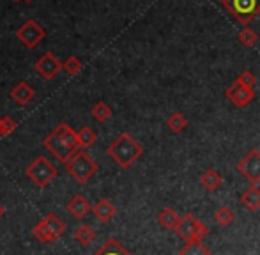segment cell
Here are the masks:
<instances>
[{
  "label": "cell",
  "instance_id": "24",
  "mask_svg": "<svg viewBox=\"0 0 260 255\" xmlns=\"http://www.w3.org/2000/svg\"><path fill=\"white\" fill-rule=\"evenodd\" d=\"M234 220H236V214H234V211L230 207L221 206L214 211V221L218 225H221V227H229Z\"/></svg>",
  "mask_w": 260,
  "mask_h": 255
},
{
  "label": "cell",
  "instance_id": "16",
  "mask_svg": "<svg viewBox=\"0 0 260 255\" xmlns=\"http://www.w3.org/2000/svg\"><path fill=\"white\" fill-rule=\"evenodd\" d=\"M241 204L250 211H258L260 209V188L257 184H251L250 188H246L241 193Z\"/></svg>",
  "mask_w": 260,
  "mask_h": 255
},
{
  "label": "cell",
  "instance_id": "4",
  "mask_svg": "<svg viewBox=\"0 0 260 255\" xmlns=\"http://www.w3.org/2000/svg\"><path fill=\"white\" fill-rule=\"evenodd\" d=\"M66 232V224L55 213H50L32 229V238L39 243H53Z\"/></svg>",
  "mask_w": 260,
  "mask_h": 255
},
{
  "label": "cell",
  "instance_id": "18",
  "mask_svg": "<svg viewBox=\"0 0 260 255\" xmlns=\"http://www.w3.org/2000/svg\"><path fill=\"white\" fill-rule=\"evenodd\" d=\"M76 140H78V147L85 149V151H87V149L92 147V145L96 144L98 135H96V131H94L92 128L83 126L82 130L76 131Z\"/></svg>",
  "mask_w": 260,
  "mask_h": 255
},
{
  "label": "cell",
  "instance_id": "31",
  "mask_svg": "<svg viewBox=\"0 0 260 255\" xmlns=\"http://www.w3.org/2000/svg\"><path fill=\"white\" fill-rule=\"evenodd\" d=\"M14 2H23V0H14Z\"/></svg>",
  "mask_w": 260,
  "mask_h": 255
},
{
  "label": "cell",
  "instance_id": "28",
  "mask_svg": "<svg viewBox=\"0 0 260 255\" xmlns=\"http://www.w3.org/2000/svg\"><path fill=\"white\" fill-rule=\"evenodd\" d=\"M14 130H16V121H14L13 117H9V115H2V135L4 137L11 135Z\"/></svg>",
  "mask_w": 260,
  "mask_h": 255
},
{
  "label": "cell",
  "instance_id": "10",
  "mask_svg": "<svg viewBox=\"0 0 260 255\" xmlns=\"http://www.w3.org/2000/svg\"><path fill=\"white\" fill-rule=\"evenodd\" d=\"M34 69L38 71V75L43 76L45 80H53L64 68H62V62L53 55L52 52H46L36 60Z\"/></svg>",
  "mask_w": 260,
  "mask_h": 255
},
{
  "label": "cell",
  "instance_id": "26",
  "mask_svg": "<svg viewBox=\"0 0 260 255\" xmlns=\"http://www.w3.org/2000/svg\"><path fill=\"white\" fill-rule=\"evenodd\" d=\"M62 68H64L66 73H69L71 76H75V75H78V73L82 71L83 64H82V60H80L78 57L71 55V57H68V59H66V62H62Z\"/></svg>",
  "mask_w": 260,
  "mask_h": 255
},
{
  "label": "cell",
  "instance_id": "17",
  "mask_svg": "<svg viewBox=\"0 0 260 255\" xmlns=\"http://www.w3.org/2000/svg\"><path fill=\"white\" fill-rule=\"evenodd\" d=\"M200 184L206 188L207 192H216L223 184V176L214 169H207L206 172L200 176Z\"/></svg>",
  "mask_w": 260,
  "mask_h": 255
},
{
  "label": "cell",
  "instance_id": "30",
  "mask_svg": "<svg viewBox=\"0 0 260 255\" xmlns=\"http://www.w3.org/2000/svg\"><path fill=\"white\" fill-rule=\"evenodd\" d=\"M0 138H4V135H2V117H0Z\"/></svg>",
  "mask_w": 260,
  "mask_h": 255
},
{
  "label": "cell",
  "instance_id": "20",
  "mask_svg": "<svg viewBox=\"0 0 260 255\" xmlns=\"http://www.w3.org/2000/svg\"><path fill=\"white\" fill-rule=\"evenodd\" d=\"M167 128L172 131V133L179 135L188 128V117H186L182 112H174V114L168 115L167 119Z\"/></svg>",
  "mask_w": 260,
  "mask_h": 255
},
{
  "label": "cell",
  "instance_id": "5",
  "mask_svg": "<svg viewBox=\"0 0 260 255\" xmlns=\"http://www.w3.org/2000/svg\"><path fill=\"white\" fill-rule=\"evenodd\" d=\"M25 174H27V177L36 186L43 190V188L48 186L55 177L58 176V169L46 158V156H38V158L27 167Z\"/></svg>",
  "mask_w": 260,
  "mask_h": 255
},
{
  "label": "cell",
  "instance_id": "23",
  "mask_svg": "<svg viewBox=\"0 0 260 255\" xmlns=\"http://www.w3.org/2000/svg\"><path fill=\"white\" fill-rule=\"evenodd\" d=\"M237 41H239L244 48H253V46L257 45V41H258V34L253 30V28L243 27L239 34H237Z\"/></svg>",
  "mask_w": 260,
  "mask_h": 255
},
{
  "label": "cell",
  "instance_id": "22",
  "mask_svg": "<svg viewBox=\"0 0 260 255\" xmlns=\"http://www.w3.org/2000/svg\"><path fill=\"white\" fill-rule=\"evenodd\" d=\"M90 114H92V117L96 119L98 122H106L110 117H112L113 110L106 101H98V103L92 107V110H90Z\"/></svg>",
  "mask_w": 260,
  "mask_h": 255
},
{
  "label": "cell",
  "instance_id": "1",
  "mask_svg": "<svg viewBox=\"0 0 260 255\" xmlns=\"http://www.w3.org/2000/svg\"><path fill=\"white\" fill-rule=\"evenodd\" d=\"M43 145L48 152H52L58 162L66 163L76 151H78V140H76V131L69 124L60 122L57 128L43 140Z\"/></svg>",
  "mask_w": 260,
  "mask_h": 255
},
{
  "label": "cell",
  "instance_id": "2",
  "mask_svg": "<svg viewBox=\"0 0 260 255\" xmlns=\"http://www.w3.org/2000/svg\"><path fill=\"white\" fill-rule=\"evenodd\" d=\"M106 154L120 167L127 170L142 158L144 154V145L129 133H120L112 144L106 147Z\"/></svg>",
  "mask_w": 260,
  "mask_h": 255
},
{
  "label": "cell",
  "instance_id": "21",
  "mask_svg": "<svg viewBox=\"0 0 260 255\" xmlns=\"http://www.w3.org/2000/svg\"><path fill=\"white\" fill-rule=\"evenodd\" d=\"M96 239V232L90 225L87 224H82L80 227H76L75 231V241H78V245L82 246H89L90 243Z\"/></svg>",
  "mask_w": 260,
  "mask_h": 255
},
{
  "label": "cell",
  "instance_id": "27",
  "mask_svg": "<svg viewBox=\"0 0 260 255\" xmlns=\"http://www.w3.org/2000/svg\"><path fill=\"white\" fill-rule=\"evenodd\" d=\"M236 80L239 83H243V85L251 87V89H255V85H257V76H255V73L251 71V69H244V71H241Z\"/></svg>",
  "mask_w": 260,
  "mask_h": 255
},
{
  "label": "cell",
  "instance_id": "12",
  "mask_svg": "<svg viewBox=\"0 0 260 255\" xmlns=\"http://www.w3.org/2000/svg\"><path fill=\"white\" fill-rule=\"evenodd\" d=\"M92 214L96 220L101 221V224H108V221H112L113 218H115L117 207L110 199H100L92 206Z\"/></svg>",
  "mask_w": 260,
  "mask_h": 255
},
{
  "label": "cell",
  "instance_id": "6",
  "mask_svg": "<svg viewBox=\"0 0 260 255\" xmlns=\"http://www.w3.org/2000/svg\"><path fill=\"white\" fill-rule=\"evenodd\" d=\"M221 6L243 27H248L260 14V0H221Z\"/></svg>",
  "mask_w": 260,
  "mask_h": 255
},
{
  "label": "cell",
  "instance_id": "14",
  "mask_svg": "<svg viewBox=\"0 0 260 255\" xmlns=\"http://www.w3.org/2000/svg\"><path fill=\"white\" fill-rule=\"evenodd\" d=\"M11 98L16 101V105L25 107V105H28L36 98V90L32 89L30 83L20 82V83H16V85H14L13 90H11Z\"/></svg>",
  "mask_w": 260,
  "mask_h": 255
},
{
  "label": "cell",
  "instance_id": "15",
  "mask_svg": "<svg viewBox=\"0 0 260 255\" xmlns=\"http://www.w3.org/2000/svg\"><path fill=\"white\" fill-rule=\"evenodd\" d=\"M181 218H182V214H179L174 207H165V209H161L159 214H157V221H159L161 227L167 229V231H175L179 221H181Z\"/></svg>",
  "mask_w": 260,
  "mask_h": 255
},
{
  "label": "cell",
  "instance_id": "7",
  "mask_svg": "<svg viewBox=\"0 0 260 255\" xmlns=\"http://www.w3.org/2000/svg\"><path fill=\"white\" fill-rule=\"evenodd\" d=\"M45 36H46V30L43 28V25H39L36 20H27L16 30L18 41L28 50H34L36 46L45 39Z\"/></svg>",
  "mask_w": 260,
  "mask_h": 255
},
{
  "label": "cell",
  "instance_id": "9",
  "mask_svg": "<svg viewBox=\"0 0 260 255\" xmlns=\"http://www.w3.org/2000/svg\"><path fill=\"white\" fill-rule=\"evenodd\" d=\"M225 98L236 108H244L255 100V89L243 85V83H239L236 80V82H234L232 85L225 90Z\"/></svg>",
  "mask_w": 260,
  "mask_h": 255
},
{
  "label": "cell",
  "instance_id": "11",
  "mask_svg": "<svg viewBox=\"0 0 260 255\" xmlns=\"http://www.w3.org/2000/svg\"><path fill=\"white\" fill-rule=\"evenodd\" d=\"M197 224H199V218L186 213V214H182L175 232H177L179 238L184 239L186 243H195L197 241Z\"/></svg>",
  "mask_w": 260,
  "mask_h": 255
},
{
  "label": "cell",
  "instance_id": "3",
  "mask_svg": "<svg viewBox=\"0 0 260 255\" xmlns=\"http://www.w3.org/2000/svg\"><path fill=\"white\" fill-rule=\"evenodd\" d=\"M64 165H66V170L69 172V176L78 184L89 183L94 174L100 170L98 162L85 151V149H78Z\"/></svg>",
  "mask_w": 260,
  "mask_h": 255
},
{
  "label": "cell",
  "instance_id": "25",
  "mask_svg": "<svg viewBox=\"0 0 260 255\" xmlns=\"http://www.w3.org/2000/svg\"><path fill=\"white\" fill-rule=\"evenodd\" d=\"M177 255H211V250L202 241H195V243H186L177 252Z\"/></svg>",
  "mask_w": 260,
  "mask_h": 255
},
{
  "label": "cell",
  "instance_id": "19",
  "mask_svg": "<svg viewBox=\"0 0 260 255\" xmlns=\"http://www.w3.org/2000/svg\"><path fill=\"white\" fill-rule=\"evenodd\" d=\"M94 255H131V252H127V250L117 241V238H108L105 241V245Z\"/></svg>",
  "mask_w": 260,
  "mask_h": 255
},
{
  "label": "cell",
  "instance_id": "8",
  "mask_svg": "<svg viewBox=\"0 0 260 255\" xmlns=\"http://www.w3.org/2000/svg\"><path fill=\"white\" fill-rule=\"evenodd\" d=\"M237 170L241 176H244L251 184L260 183V151L250 149L243 158L237 162Z\"/></svg>",
  "mask_w": 260,
  "mask_h": 255
},
{
  "label": "cell",
  "instance_id": "29",
  "mask_svg": "<svg viewBox=\"0 0 260 255\" xmlns=\"http://www.w3.org/2000/svg\"><path fill=\"white\" fill-rule=\"evenodd\" d=\"M4 214H6V207H4L2 204H0V220L4 218Z\"/></svg>",
  "mask_w": 260,
  "mask_h": 255
},
{
  "label": "cell",
  "instance_id": "13",
  "mask_svg": "<svg viewBox=\"0 0 260 255\" xmlns=\"http://www.w3.org/2000/svg\"><path fill=\"white\" fill-rule=\"evenodd\" d=\"M66 209H68L69 213L76 218V220H83L87 214L92 213V206H90L89 199H87L85 195H80V193L69 200L68 206H66Z\"/></svg>",
  "mask_w": 260,
  "mask_h": 255
},
{
  "label": "cell",
  "instance_id": "32",
  "mask_svg": "<svg viewBox=\"0 0 260 255\" xmlns=\"http://www.w3.org/2000/svg\"><path fill=\"white\" fill-rule=\"evenodd\" d=\"M23 2H32V0H23Z\"/></svg>",
  "mask_w": 260,
  "mask_h": 255
}]
</instances>
